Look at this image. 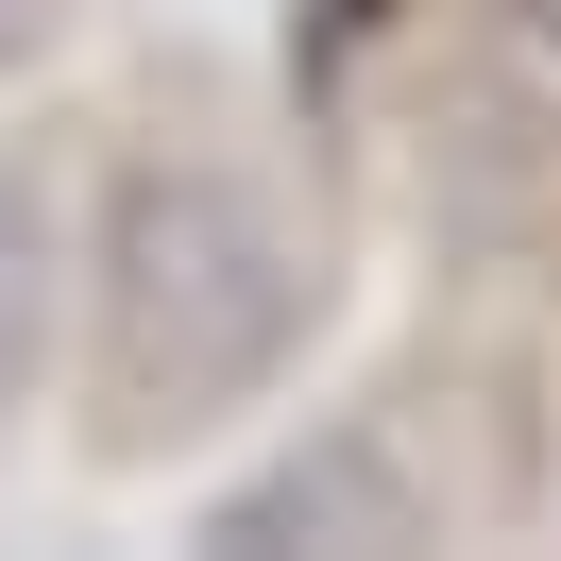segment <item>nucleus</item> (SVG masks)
<instances>
[{
	"instance_id": "1",
	"label": "nucleus",
	"mask_w": 561,
	"mask_h": 561,
	"mask_svg": "<svg viewBox=\"0 0 561 561\" xmlns=\"http://www.w3.org/2000/svg\"><path fill=\"white\" fill-rule=\"evenodd\" d=\"M307 323V255L255 187L221 171H137L119 187V239H103V357H119V409L137 425H205L239 409L255 375L289 357Z\"/></svg>"
},
{
	"instance_id": "2",
	"label": "nucleus",
	"mask_w": 561,
	"mask_h": 561,
	"mask_svg": "<svg viewBox=\"0 0 561 561\" xmlns=\"http://www.w3.org/2000/svg\"><path fill=\"white\" fill-rule=\"evenodd\" d=\"M221 545H409V493H391L375 443H323V459H289V477H255L239 511H221Z\"/></svg>"
},
{
	"instance_id": "3",
	"label": "nucleus",
	"mask_w": 561,
	"mask_h": 561,
	"mask_svg": "<svg viewBox=\"0 0 561 561\" xmlns=\"http://www.w3.org/2000/svg\"><path fill=\"white\" fill-rule=\"evenodd\" d=\"M35 341H51V221L35 187H0V409L35 391Z\"/></svg>"
},
{
	"instance_id": "4",
	"label": "nucleus",
	"mask_w": 561,
	"mask_h": 561,
	"mask_svg": "<svg viewBox=\"0 0 561 561\" xmlns=\"http://www.w3.org/2000/svg\"><path fill=\"white\" fill-rule=\"evenodd\" d=\"M51 35V0H0V69H18V51H35Z\"/></svg>"
}]
</instances>
